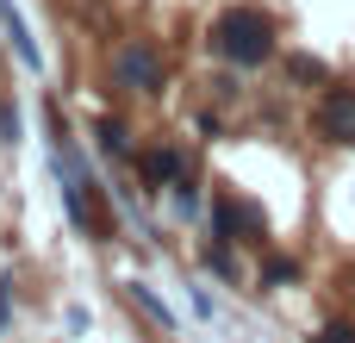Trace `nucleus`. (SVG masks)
<instances>
[{"label": "nucleus", "mask_w": 355, "mask_h": 343, "mask_svg": "<svg viewBox=\"0 0 355 343\" xmlns=\"http://www.w3.org/2000/svg\"><path fill=\"white\" fill-rule=\"evenodd\" d=\"M112 75H119L125 87H137V94H156V87H162V56L137 37V44H125V50L112 56Z\"/></svg>", "instance_id": "f03ea898"}, {"label": "nucleus", "mask_w": 355, "mask_h": 343, "mask_svg": "<svg viewBox=\"0 0 355 343\" xmlns=\"http://www.w3.org/2000/svg\"><path fill=\"white\" fill-rule=\"evenodd\" d=\"M0 144H19V112L0 106Z\"/></svg>", "instance_id": "423d86ee"}, {"label": "nucleus", "mask_w": 355, "mask_h": 343, "mask_svg": "<svg viewBox=\"0 0 355 343\" xmlns=\"http://www.w3.org/2000/svg\"><path fill=\"white\" fill-rule=\"evenodd\" d=\"M144 175L162 187V181H181V150H150L144 156Z\"/></svg>", "instance_id": "20e7f679"}, {"label": "nucleus", "mask_w": 355, "mask_h": 343, "mask_svg": "<svg viewBox=\"0 0 355 343\" xmlns=\"http://www.w3.org/2000/svg\"><path fill=\"white\" fill-rule=\"evenodd\" d=\"M100 150H106V156H125V150H131V137H125L119 119H100Z\"/></svg>", "instance_id": "39448f33"}, {"label": "nucleus", "mask_w": 355, "mask_h": 343, "mask_svg": "<svg viewBox=\"0 0 355 343\" xmlns=\"http://www.w3.org/2000/svg\"><path fill=\"white\" fill-rule=\"evenodd\" d=\"M318 125H324V137H337V144H355V94H349V87L324 100Z\"/></svg>", "instance_id": "7ed1b4c3"}, {"label": "nucleus", "mask_w": 355, "mask_h": 343, "mask_svg": "<svg viewBox=\"0 0 355 343\" xmlns=\"http://www.w3.org/2000/svg\"><path fill=\"white\" fill-rule=\"evenodd\" d=\"M212 50H218L225 62H237V69H256V62L275 50V19H268L262 6H231V12H218Z\"/></svg>", "instance_id": "f257e3e1"}]
</instances>
